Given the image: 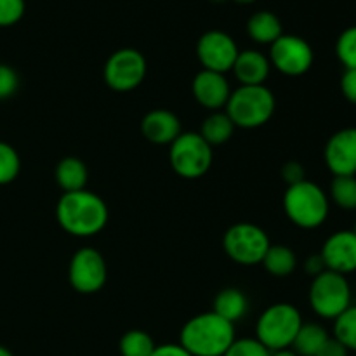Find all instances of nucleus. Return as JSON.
I'll return each instance as SVG.
<instances>
[{
	"label": "nucleus",
	"mask_w": 356,
	"mask_h": 356,
	"mask_svg": "<svg viewBox=\"0 0 356 356\" xmlns=\"http://www.w3.org/2000/svg\"><path fill=\"white\" fill-rule=\"evenodd\" d=\"M191 90L198 104H202L207 110L218 111L219 108H225L232 96V87L222 73L211 72V70H202L195 75L191 82Z\"/></svg>",
	"instance_id": "obj_15"
},
{
	"label": "nucleus",
	"mask_w": 356,
	"mask_h": 356,
	"mask_svg": "<svg viewBox=\"0 0 356 356\" xmlns=\"http://www.w3.org/2000/svg\"><path fill=\"white\" fill-rule=\"evenodd\" d=\"M341 92L344 99L356 104V70H344L341 76Z\"/></svg>",
	"instance_id": "obj_32"
},
{
	"label": "nucleus",
	"mask_w": 356,
	"mask_h": 356,
	"mask_svg": "<svg viewBox=\"0 0 356 356\" xmlns=\"http://www.w3.org/2000/svg\"><path fill=\"white\" fill-rule=\"evenodd\" d=\"M336 56L346 70H356V24L346 28L336 42Z\"/></svg>",
	"instance_id": "obj_28"
},
{
	"label": "nucleus",
	"mask_w": 356,
	"mask_h": 356,
	"mask_svg": "<svg viewBox=\"0 0 356 356\" xmlns=\"http://www.w3.org/2000/svg\"><path fill=\"white\" fill-rule=\"evenodd\" d=\"M0 356H14L13 353H10L9 350H7V348H3V346H0Z\"/></svg>",
	"instance_id": "obj_38"
},
{
	"label": "nucleus",
	"mask_w": 356,
	"mask_h": 356,
	"mask_svg": "<svg viewBox=\"0 0 356 356\" xmlns=\"http://www.w3.org/2000/svg\"><path fill=\"white\" fill-rule=\"evenodd\" d=\"M235 339V325L214 312H207L184 323L179 344L191 356H222Z\"/></svg>",
	"instance_id": "obj_2"
},
{
	"label": "nucleus",
	"mask_w": 356,
	"mask_h": 356,
	"mask_svg": "<svg viewBox=\"0 0 356 356\" xmlns=\"http://www.w3.org/2000/svg\"><path fill=\"white\" fill-rule=\"evenodd\" d=\"M323 159L334 176H356V127L341 129L330 136Z\"/></svg>",
	"instance_id": "obj_13"
},
{
	"label": "nucleus",
	"mask_w": 356,
	"mask_h": 356,
	"mask_svg": "<svg viewBox=\"0 0 356 356\" xmlns=\"http://www.w3.org/2000/svg\"><path fill=\"white\" fill-rule=\"evenodd\" d=\"M271 351L264 348L256 337H245V339H235L222 356H270Z\"/></svg>",
	"instance_id": "obj_29"
},
{
	"label": "nucleus",
	"mask_w": 356,
	"mask_h": 356,
	"mask_svg": "<svg viewBox=\"0 0 356 356\" xmlns=\"http://www.w3.org/2000/svg\"><path fill=\"white\" fill-rule=\"evenodd\" d=\"M315 356H348V350L336 337H329L327 343L320 348V351Z\"/></svg>",
	"instance_id": "obj_34"
},
{
	"label": "nucleus",
	"mask_w": 356,
	"mask_h": 356,
	"mask_svg": "<svg viewBox=\"0 0 356 356\" xmlns=\"http://www.w3.org/2000/svg\"><path fill=\"white\" fill-rule=\"evenodd\" d=\"M353 233L356 235V225H355V228H353Z\"/></svg>",
	"instance_id": "obj_40"
},
{
	"label": "nucleus",
	"mask_w": 356,
	"mask_h": 356,
	"mask_svg": "<svg viewBox=\"0 0 356 356\" xmlns=\"http://www.w3.org/2000/svg\"><path fill=\"white\" fill-rule=\"evenodd\" d=\"M141 132L153 145H172L183 131L176 113L159 108L145 115L141 122Z\"/></svg>",
	"instance_id": "obj_16"
},
{
	"label": "nucleus",
	"mask_w": 356,
	"mask_h": 356,
	"mask_svg": "<svg viewBox=\"0 0 356 356\" xmlns=\"http://www.w3.org/2000/svg\"><path fill=\"white\" fill-rule=\"evenodd\" d=\"M155 348V341L145 330H129L118 344L122 356H152Z\"/></svg>",
	"instance_id": "obj_25"
},
{
	"label": "nucleus",
	"mask_w": 356,
	"mask_h": 356,
	"mask_svg": "<svg viewBox=\"0 0 356 356\" xmlns=\"http://www.w3.org/2000/svg\"><path fill=\"white\" fill-rule=\"evenodd\" d=\"M302 327V316L294 305L277 302L264 309L256 323V339L270 351L291 348Z\"/></svg>",
	"instance_id": "obj_5"
},
{
	"label": "nucleus",
	"mask_w": 356,
	"mask_h": 356,
	"mask_svg": "<svg viewBox=\"0 0 356 356\" xmlns=\"http://www.w3.org/2000/svg\"><path fill=\"white\" fill-rule=\"evenodd\" d=\"M235 2H238V3H252V2H256V0H235Z\"/></svg>",
	"instance_id": "obj_39"
},
{
	"label": "nucleus",
	"mask_w": 356,
	"mask_h": 356,
	"mask_svg": "<svg viewBox=\"0 0 356 356\" xmlns=\"http://www.w3.org/2000/svg\"><path fill=\"white\" fill-rule=\"evenodd\" d=\"M212 312L235 325V323L238 322V320H242L243 316L247 315V312H249V299H247V296L243 294L240 289H222V291L216 296L214 309H212Z\"/></svg>",
	"instance_id": "obj_18"
},
{
	"label": "nucleus",
	"mask_w": 356,
	"mask_h": 356,
	"mask_svg": "<svg viewBox=\"0 0 356 356\" xmlns=\"http://www.w3.org/2000/svg\"><path fill=\"white\" fill-rule=\"evenodd\" d=\"M282 177H284L289 186L296 183H301V181L306 179L305 167L299 162H287L284 165V169H282Z\"/></svg>",
	"instance_id": "obj_33"
},
{
	"label": "nucleus",
	"mask_w": 356,
	"mask_h": 356,
	"mask_svg": "<svg viewBox=\"0 0 356 356\" xmlns=\"http://www.w3.org/2000/svg\"><path fill=\"white\" fill-rule=\"evenodd\" d=\"M87 179H89V172H87L86 163L75 156H66L56 167V181L65 193L86 190Z\"/></svg>",
	"instance_id": "obj_20"
},
{
	"label": "nucleus",
	"mask_w": 356,
	"mask_h": 356,
	"mask_svg": "<svg viewBox=\"0 0 356 356\" xmlns=\"http://www.w3.org/2000/svg\"><path fill=\"white\" fill-rule=\"evenodd\" d=\"M214 2H221V0H214Z\"/></svg>",
	"instance_id": "obj_41"
},
{
	"label": "nucleus",
	"mask_w": 356,
	"mask_h": 356,
	"mask_svg": "<svg viewBox=\"0 0 356 356\" xmlns=\"http://www.w3.org/2000/svg\"><path fill=\"white\" fill-rule=\"evenodd\" d=\"M284 211L287 218L299 228H320L329 218V195L318 184L308 179L291 184L284 195Z\"/></svg>",
	"instance_id": "obj_3"
},
{
	"label": "nucleus",
	"mask_w": 356,
	"mask_h": 356,
	"mask_svg": "<svg viewBox=\"0 0 356 356\" xmlns=\"http://www.w3.org/2000/svg\"><path fill=\"white\" fill-rule=\"evenodd\" d=\"M235 125H233L232 118L226 115V111H214L209 115L204 122L198 134L205 139L211 146L225 145L232 139L233 132H235Z\"/></svg>",
	"instance_id": "obj_21"
},
{
	"label": "nucleus",
	"mask_w": 356,
	"mask_h": 356,
	"mask_svg": "<svg viewBox=\"0 0 356 356\" xmlns=\"http://www.w3.org/2000/svg\"><path fill=\"white\" fill-rule=\"evenodd\" d=\"M271 66L287 76H301L309 72L315 61L313 47L298 35H282L270 45Z\"/></svg>",
	"instance_id": "obj_11"
},
{
	"label": "nucleus",
	"mask_w": 356,
	"mask_h": 356,
	"mask_svg": "<svg viewBox=\"0 0 356 356\" xmlns=\"http://www.w3.org/2000/svg\"><path fill=\"white\" fill-rule=\"evenodd\" d=\"M330 198L343 211H356V176H334Z\"/></svg>",
	"instance_id": "obj_24"
},
{
	"label": "nucleus",
	"mask_w": 356,
	"mask_h": 356,
	"mask_svg": "<svg viewBox=\"0 0 356 356\" xmlns=\"http://www.w3.org/2000/svg\"><path fill=\"white\" fill-rule=\"evenodd\" d=\"M152 356H191L184 350L181 344H162V346H156L155 351H153Z\"/></svg>",
	"instance_id": "obj_35"
},
{
	"label": "nucleus",
	"mask_w": 356,
	"mask_h": 356,
	"mask_svg": "<svg viewBox=\"0 0 356 356\" xmlns=\"http://www.w3.org/2000/svg\"><path fill=\"white\" fill-rule=\"evenodd\" d=\"M305 270H306V273H309L313 278H315L316 275H320L322 271H325L327 268H325V264H323L322 256L318 254V256H312V257H308V259H306Z\"/></svg>",
	"instance_id": "obj_36"
},
{
	"label": "nucleus",
	"mask_w": 356,
	"mask_h": 356,
	"mask_svg": "<svg viewBox=\"0 0 356 356\" xmlns=\"http://www.w3.org/2000/svg\"><path fill=\"white\" fill-rule=\"evenodd\" d=\"M19 86V76L9 65H0V101L14 96Z\"/></svg>",
	"instance_id": "obj_31"
},
{
	"label": "nucleus",
	"mask_w": 356,
	"mask_h": 356,
	"mask_svg": "<svg viewBox=\"0 0 356 356\" xmlns=\"http://www.w3.org/2000/svg\"><path fill=\"white\" fill-rule=\"evenodd\" d=\"M264 268L270 275L278 278L289 277L294 273L296 266H298V257H296L294 250L287 245H270L266 256L263 259Z\"/></svg>",
	"instance_id": "obj_23"
},
{
	"label": "nucleus",
	"mask_w": 356,
	"mask_h": 356,
	"mask_svg": "<svg viewBox=\"0 0 356 356\" xmlns=\"http://www.w3.org/2000/svg\"><path fill=\"white\" fill-rule=\"evenodd\" d=\"M320 256L327 270L344 277L356 271V235L353 229L332 233L323 243Z\"/></svg>",
	"instance_id": "obj_14"
},
{
	"label": "nucleus",
	"mask_w": 356,
	"mask_h": 356,
	"mask_svg": "<svg viewBox=\"0 0 356 356\" xmlns=\"http://www.w3.org/2000/svg\"><path fill=\"white\" fill-rule=\"evenodd\" d=\"M240 49L233 37L219 30L205 31L197 44V56L204 70L228 73L233 70Z\"/></svg>",
	"instance_id": "obj_12"
},
{
	"label": "nucleus",
	"mask_w": 356,
	"mask_h": 356,
	"mask_svg": "<svg viewBox=\"0 0 356 356\" xmlns=\"http://www.w3.org/2000/svg\"><path fill=\"white\" fill-rule=\"evenodd\" d=\"M21 159L16 148L9 143L0 141V186L9 184L19 176Z\"/></svg>",
	"instance_id": "obj_27"
},
{
	"label": "nucleus",
	"mask_w": 356,
	"mask_h": 356,
	"mask_svg": "<svg viewBox=\"0 0 356 356\" xmlns=\"http://www.w3.org/2000/svg\"><path fill=\"white\" fill-rule=\"evenodd\" d=\"M212 160V146L198 132H181L170 145V167L184 179H198L205 176L211 169Z\"/></svg>",
	"instance_id": "obj_7"
},
{
	"label": "nucleus",
	"mask_w": 356,
	"mask_h": 356,
	"mask_svg": "<svg viewBox=\"0 0 356 356\" xmlns=\"http://www.w3.org/2000/svg\"><path fill=\"white\" fill-rule=\"evenodd\" d=\"M148 65L139 51L131 47L118 49L106 59L103 68L104 82L117 92H129L138 89L145 80Z\"/></svg>",
	"instance_id": "obj_9"
},
{
	"label": "nucleus",
	"mask_w": 356,
	"mask_h": 356,
	"mask_svg": "<svg viewBox=\"0 0 356 356\" xmlns=\"http://www.w3.org/2000/svg\"><path fill=\"white\" fill-rule=\"evenodd\" d=\"M329 337L327 330L318 323H302L291 348L299 356H315Z\"/></svg>",
	"instance_id": "obj_22"
},
{
	"label": "nucleus",
	"mask_w": 356,
	"mask_h": 356,
	"mask_svg": "<svg viewBox=\"0 0 356 356\" xmlns=\"http://www.w3.org/2000/svg\"><path fill=\"white\" fill-rule=\"evenodd\" d=\"M68 280L80 294L99 292L108 280V266L103 254L92 247L76 250L70 261Z\"/></svg>",
	"instance_id": "obj_10"
},
{
	"label": "nucleus",
	"mask_w": 356,
	"mask_h": 356,
	"mask_svg": "<svg viewBox=\"0 0 356 356\" xmlns=\"http://www.w3.org/2000/svg\"><path fill=\"white\" fill-rule=\"evenodd\" d=\"M225 108L235 127L257 129L271 120L277 99L266 86H240L232 90Z\"/></svg>",
	"instance_id": "obj_4"
},
{
	"label": "nucleus",
	"mask_w": 356,
	"mask_h": 356,
	"mask_svg": "<svg viewBox=\"0 0 356 356\" xmlns=\"http://www.w3.org/2000/svg\"><path fill=\"white\" fill-rule=\"evenodd\" d=\"M24 0H0V26H13L24 16Z\"/></svg>",
	"instance_id": "obj_30"
},
{
	"label": "nucleus",
	"mask_w": 356,
	"mask_h": 356,
	"mask_svg": "<svg viewBox=\"0 0 356 356\" xmlns=\"http://www.w3.org/2000/svg\"><path fill=\"white\" fill-rule=\"evenodd\" d=\"M56 218L66 233L79 238L97 235L108 225V205L97 193L89 190L63 193L56 207Z\"/></svg>",
	"instance_id": "obj_1"
},
{
	"label": "nucleus",
	"mask_w": 356,
	"mask_h": 356,
	"mask_svg": "<svg viewBox=\"0 0 356 356\" xmlns=\"http://www.w3.org/2000/svg\"><path fill=\"white\" fill-rule=\"evenodd\" d=\"M271 63L266 56L256 49L240 51L233 65V73L240 86H264L270 76Z\"/></svg>",
	"instance_id": "obj_17"
},
{
	"label": "nucleus",
	"mask_w": 356,
	"mask_h": 356,
	"mask_svg": "<svg viewBox=\"0 0 356 356\" xmlns=\"http://www.w3.org/2000/svg\"><path fill=\"white\" fill-rule=\"evenodd\" d=\"M271 242L266 232L254 222H236L222 238V247L229 259L242 266H256L263 263Z\"/></svg>",
	"instance_id": "obj_8"
},
{
	"label": "nucleus",
	"mask_w": 356,
	"mask_h": 356,
	"mask_svg": "<svg viewBox=\"0 0 356 356\" xmlns=\"http://www.w3.org/2000/svg\"><path fill=\"white\" fill-rule=\"evenodd\" d=\"M270 356H299L296 353L292 348H285V350H278V351H271Z\"/></svg>",
	"instance_id": "obj_37"
},
{
	"label": "nucleus",
	"mask_w": 356,
	"mask_h": 356,
	"mask_svg": "<svg viewBox=\"0 0 356 356\" xmlns=\"http://www.w3.org/2000/svg\"><path fill=\"white\" fill-rule=\"evenodd\" d=\"M247 33L256 44L271 45L284 35V31H282V23L277 14L270 10H259L250 16L247 23Z\"/></svg>",
	"instance_id": "obj_19"
},
{
	"label": "nucleus",
	"mask_w": 356,
	"mask_h": 356,
	"mask_svg": "<svg viewBox=\"0 0 356 356\" xmlns=\"http://www.w3.org/2000/svg\"><path fill=\"white\" fill-rule=\"evenodd\" d=\"M334 337L348 351H356V305H351L334 320Z\"/></svg>",
	"instance_id": "obj_26"
},
{
	"label": "nucleus",
	"mask_w": 356,
	"mask_h": 356,
	"mask_svg": "<svg viewBox=\"0 0 356 356\" xmlns=\"http://www.w3.org/2000/svg\"><path fill=\"white\" fill-rule=\"evenodd\" d=\"M309 306L318 316L336 320L351 306V287L344 275L325 270L309 285Z\"/></svg>",
	"instance_id": "obj_6"
}]
</instances>
